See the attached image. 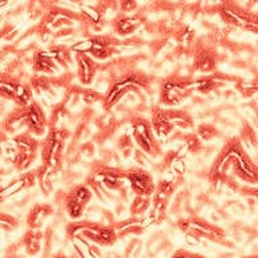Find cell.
I'll list each match as a JSON object with an SVG mask.
<instances>
[{
    "label": "cell",
    "mask_w": 258,
    "mask_h": 258,
    "mask_svg": "<svg viewBox=\"0 0 258 258\" xmlns=\"http://www.w3.org/2000/svg\"><path fill=\"white\" fill-rule=\"evenodd\" d=\"M231 175L239 180L258 184V165L247 155L245 147L238 137L226 141L215 160L210 167L209 180L213 185L229 183Z\"/></svg>",
    "instance_id": "1"
},
{
    "label": "cell",
    "mask_w": 258,
    "mask_h": 258,
    "mask_svg": "<svg viewBox=\"0 0 258 258\" xmlns=\"http://www.w3.org/2000/svg\"><path fill=\"white\" fill-rule=\"evenodd\" d=\"M64 235L68 241L84 239L98 247H109L118 241L116 230L112 223L96 221H72L64 226Z\"/></svg>",
    "instance_id": "2"
},
{
    "label": "cell",
    "mask_w": 258,
    "mask_h": 258,
    "mask_svg": "<svg viewBox=\"0 0 258 258\" xmlns=\"http://www.w3.org/2000/svg\"><path fill=\"white\" fill-rule=\"evenodd\" d=\"M132 43V39H121L113 35H90L82 42L72 44L73 52H85L98 60H106L117 54H121V47H126Z\"/></svg>",
    "instance_id": "3"
},
{
    "label": "cell",
    "mask_w": 258,
    "mask_h": 258,
    "mask_svg": "<svg viewBox=\"0 0 258 258\" xmlns=\"http://www.w3.org/2000/svg\"><path fill=\"white\" fill-rule=\"evenodd\" d=\"M176 225L181 233L188 237L195 238V239H203V241H209L223 246L231 245L227 239L225 230L199 215L180 218V219H177Z\"/></svg>",
    "instance_id": "4"
},
{
    "label": "cell",
    "mask_w": 258,
    "mask_h": 258,
    "mask_svg": "<svg viewBox=\"0 0 258 258\" xmlns=\"http://www.w3.org/2000/svg\"><path fill=\"white\" fill-rule=\"evenodd\" d=\"M194 78L169 76L163 78L159 90V104L163 108H175L183 104L194 93Z\"/></svg>",
    "instance_id": "5"
},
{
    "label": "cell",
    "mask_w": 258,
    "mask_h": 258,
    "mask_svg": "<svg viewBox=\"0 0 258 258\" xmlns=\"http://www.w3.org/2000/svg\"><path fill=\"white\" fill-rule=\"evenodd\" d=\"M131 128H132V137L137 149L144 152L147 156L152 159H159L164 156V151L161 147L160 140L157 139L153 132L151 120L143 116L133 117L131 120Z\"/></svg>",
    "instance_id": "6"
},
{
    "label": "cell",
    "mask_w": 258,
    "mask_h": 258,
    "mask_svg": "<svg viewBox=\"0 0 258 258\" xmlns=\"http://www.w3.org/2000/svg\"><path fill=\"white\" fill-rule=\"evenodd\" d=\"M218 14L221 19L229 26L242 28L245 31L258 34V14L251 12L241 4L233 2H223L217 6Z\"/></svg>",
    "instance_id": "7"
},
{
    "label": "cell",
    "mask_w": 258,
    "mask_h": 258,
    "mask_svg": "<svg viewBox=\"0 0 258 258\" xmlns=\"http://www.w3.org/2000/svg\"><path fill=\"white\" fill-rule=\"evenodd\" d=\"M89 175L100 181L106 191H122L126 181V168L118 165H109L104 160H94L90 164Z\"/></svg>",
    "instance_id": "8"
},
{
    "label": "cell",
    "mask_w": 258,
    "mask_h": 258,
    "mask_svg": "<svg viewBox=\"0 0 258 258\" xmlns=\"http://www.w3.org/2000/svg\"><path fill=\"white\" fill-rule=\"evenodd\" d=\"M126 181L135 197L152 198L156 189V183L152 173L148 169L137 165L126 168Z\"/></svg>",
    "instance_id": "9"
},
{
    "label": "cell",
    "mask_w": 258,
    "mask_h": 258,
    "mask_svg": "<svg viewBox=\"0 0 258 258\" xmlns=\"http://www.w3.org/2000/svg\"><path fill=\"white\" fill-rule=\"evenodd\" d=\"M24 124L26 132L32 136H44L48 131V118L38 101L34 100L24 108Z\"/></svg>",
    "instance_id": "10"
},
{
    "label": "cell",
    "mask_w": 258,
    "mask_h": 258,
    "mask_svg": "<svg viewBox=\"0 0 258 258\" xmlns=\"http://www.w3.org/2000/svg\"><path fill=\"white\" fill-rule=\"evenodd\" d=\"M145 16L143 14L135 12V14H122L118 12L113 20L110 22L113 28V32L118 38H125V36H132L139 28L145 23Z\"/></svg>",
    "instance_id": "11"
},
{
    "label": "cell",
    "mask_w": 258,
    "mask_h": 258,
    "mask_svg": "<svg viewBox=\"0 0 258 258\" xmlns=\"http://www.w3.org/2000/svg\"><path fill=\"white\" fill-rule=\"evenodd\" d=\"M74 63H76V77L80 85L82 86L92 85L100 70V63L85 52H74Z\"/></svg>",
    "instance_id": "12"
},
{
    "label": "cell",
    "mask_w": 258,
    "mask_h": 258,
    "mask_svg": "<svg viewBox=\"0 0 258 258\" xmlns=\"http://www.w3.org/2000/svg\"><path fill=\"white\" fill-rule=\"evenodd\" d=\"M155 112L164 118L167 122L172 125L176 129H192L195 126V121L191 113L187 109H177V108H163V106H152Z\"/></svg>",
    "instance_id": "13"
},
{
    "label": "cell",
    "mask_w": 258,
    "mask_h": 258,
    "mask_svg": "<svg viewBox=\"0 0 258 258\" xmlns=\"http://www.w3.org/2000/svg\"><path fill=\"white\" fill-rule=\"evenodd\" d=\"M217 69V54L210 46L198 44L194 54V70L209 76Z\"/></svg>",
    "instance_id": "14"
},
{
    "label": "cell",
    "mask_w": 258,
    "mask_h": 258,
    "mask_svg": "<svg viewBox=\"0 0 258 258\" xmlns=\"http://www.w3.org/2000/svg\"><path fill=\"white\" fill-rule=\"evenodd\" d=\"M54 214V207L48 203H36L30 209L26 223L28 230H42L47 219Z\"/></svg>",
    "instance_id": "15"
},
{
    "label": "cell",
    "mask_w": 258,
    "mask_h": 258,
    "mask_svg": "<svg viewBox=\"0 0 258 258\" xmlns=\"http://www.w3.org/2000/svg\"><path fill=\"white\" fill-rule=\"evenodd\" d=\"M32 69L35 74L40 76H50L56 74L59 70V66L55 60L52 59L51 56L48 55L46 50H39L34 54V59H32Z\"/></svg>",
    "instance_id": "16"
},
{
    "label": "cell",
    "mask_w": 258,
    "mask_h": 258,
    "mask_svg": "<svg viewBox=\"0 0 258 258\" xmlns=\"http://www.w3.org/2000/svg\"><path fill=\"white\" fill-rule=\"evenodd\" d=\"M44 50L47 51V54L51 56L52 59L55 60L59 68L69 70L72 68V64L74 63V52L72 51L70 46L51 43Z\"/></svg>",
    "instance_id": "17"
},
{
    "label": "cell",
    "mask_w": 258,
    "mask_h": 258,
    "mask_svg": "<svg viewBox=\"0 0 258 258\" xmlns=\"http://www.w3.org/2000/svg\"><path fill=\"white\" fill-rule=\"evenodd\" d=\"M114 230H116L118 238L131 237V235H139L145 230V225L143 223V218L129 217L124 221L113 222L112 223Z\"/></svg>",
    "instance_id": "18"
},
{
    "label": "cell",
    "mask_w": 258,
    "mask_h": 258,
    "mask_svg": "<svg viewBox=\"0 0 258 258\" xmlns=\"http://www.w3.org/2000/svg\"><path fill=\"white\" fill-rule=\"evenodd\" d=\"M24 108L26 106H16L14 110L8 113L3 124L4 132L8 135H20L22 131L26 132V124H24Z\"/></svg>",
    "instance_id": "19"
},
{
    "label": "cell",
    "mask_w": 258,
    "mask_h": 258,
    "mask_svg": "<svg viewBox=\"0 0 258 258\" xmlns=\"http://www.w3.org/2000/svg\"><path fill=\"white\" fill-rule=\"evenodd\" d=\"M44 239V233L42 230H28L20 239L24 251L30 257H35L42 251V241Z\"/></svg>",
    "instance_id": "20"
},
{
    "label": "cell",
    "mask_w": 258,
    "mask_h": 258,
    "mask_svg": "<svg viewBox=\"0 0 258 258\" xmlns=\"http://www.w3.org/2000/svg\"><path fill=\"white\" fill-rule=\"evenodd\" d=\"M70 116V109L63 101L52 105L51 113L48 117V131H56V129L64 128V121Z\"/></svg>",
    "instance_id": "21"
},
{
    "label": "cell",
    "mask_w": 258,
    "mask_h": 258,
    "mask_svg": "<svg viewBox=\"0 0 258 258\" xmlns=\"http://www.w3.org/2000/svg\"><path fill=\"white\" fill-rule=\"evenodd\" d=\"M12 143L15 145L16 151H22V152L32 153L38 156L39 152L40 143L39 140H36L35 136H32L31 133L28 132H22L20 135H16L12 139Z\"/></svg>",
    "instance_id": "22"
},
{
    "label": "cell",
    "mask_w": 258,
    "mask_h": 258,
    "mask_svg": "<svg viewBox=\"0 0 258 258\" xmlns=\"http://www.w3.org/2000/svg\"><path fill=\"white\" fill-rule=\"evenodd\" d=\"M36 171V183L39 184V188L44 197H48L54 189V177L56 176L55 173H52L47 167L40 164Z\"/></svg>",
    "instance_id": "23"
},
{
    "label": "cell",
    "mask_w": 258,
    "mask_h": 258,
    "mask_svg": "<svg viewBox=\"0 0 258 258\" xmlns=\"http://www.w3.org/2000/svg\"><path fill=\"white\" fill-rule=\"evenodd\" d=\"M63 210L72 221H80L81 218L84 217L86 206L80 203L77 199H74V198L70 197V195L66 192L64 194L63 199Z\"/></svg>",
    "instance_id": "24"
},
{
    "label": "cell",
    "mask_w": 258,
    "mask_h": 258,
    "mask_svg": "<svg viewBox=\"0 0 258 258\" xmlns=\"http://www.w3.org/2000/svg\"><path fill=\"white\" fill-rule=\"evenodd\" d=\"M152 206V198L148 197H135L129 205V214L131 217L143 218L147 211Z\"/></svg>",
    "instance_id": "25"
},
{
    "label": "cell",
    "mask_w": 258,
    "mask_h": 258,
    "mask_svg": "<svg viewBox=\"0 0 258 258\" xmlns=\"http://www.w3.org/2000/svg\"><path fill=\"white\" fill-rule=\"evenodd\" d=\"M36 155H32V153L22 152V151H16L14 153V157H12V165L16 171L19 172H24L27 171L30 167L32 165V163L36 160Z\"/></svg>",
    "instance_id": "26"
},
{
    "label": "cell",
    "mask_w": 258,
    "mask_h": 258,
    "mask_svg": "<svg viewBox=\"0 0 258 258\" xmlns=\"http://www.w3.org/2000/svg\"><path fill=\"white\" fill-rule=\"evenodd\" d=\"M68 194L85 206H88L90 203V201L93 199V195H94L86 183H80V184L73 185L72 188L68 191Z\"/></svg>",
    "instance_id": "27"
},
{
    "label": "cell",
    "mask_w": 258,
    "mask_h": 258,
    "mask_svg": "<svg viewBox=\"0 0 258 258\" xmlns=\"http://www.w3.org/2000/svg\"><path fill=\"white\" fill-rule=\"evenodd\" d=\"M181 140H183V145L187 149V152H189L194 156H197L203 151V147H205L203 141L199 139V136L195 132L185 133L181 136Z\"/></svg>",
    "instance_id": "28"
},
{
    "label": "cell",
    "mask_w": 258,
    "mask_h": 258,
    "mask_svg": "<svg viewBox=\"0 0 258 258\" xmlns=\"http://www.w3.org/2000/svg\"><path fill=\"white\" fill-rule=\"evenodd\" d=\"M117 149L118 152L122 155L124 159H129V156L132 155V152L135 151V141H133V137L131 133H121L118 139H117Z\"/></svg>",
    "instance_id": "29"
},
{
    "label": "cell",
    "mask_w": 258,
    "mask_h": 258,
    "mask_svg": "<svg viewBox=\"0 0 258 258\" xmlns=\"http://www.w3.org/2000/svg\"><path fill=\"white\" fill-rule=\"evenodd\" d=\"M195 133H197L203 143L214 140V139H217V137H219L222 135L221 131L215 125L209 124V122H202V124L198 125Z\"/></svg>",
    "instance_id": "30"
},
{
    "label": "cell",
    "mask_w": 258,
    "mask_h": 258,
    "mask_svg": "<svg viewBox=\"0 0 258 258\" xmlns=\"http://www.w3.org/2000/svg\"><path fill=\"white\" fill-rule=\"evenodd\" d=\"M32 89L30 84H20L16 89L14 102L16 106H28L32 102Z\"/></svg>",
    "instance_id": "31"
},
{
    "label": "cell",
    "mask_w": 258,
    "mask_h": 258,
    "mask_svg": "<svg viewBox=\"0 0 258 258\" xmlns=\"http://www.w3.org/2000/svg\"><path fill=\"white\" fill-rule=\"evenodd\" d=\"M19 226V221L10 214L0 213V230L4 231H12Z\"/></svg>",
    "instance_id": "32"
},
{
    "label": "cell",
    "mask_w": 258,
    "mask_h": 258,
    "mask_svg": "<svg viewBox=\"0 0 258 258\" xmlns=\"http://www.w3.org/2000/svg\"><path fill=\"white\" fill-rule=\"evenodd\" d=\"M104 94H101L97 90H93L90 88H85L84 93H82V101L86 105H94L97 102H102Z\"/></svg>",
    "instance_id": "33"
},
{
    "label": "cell",
    "mask_w": 258,
    "mask_h": 258,
    "mask_svg": "<svg viewBox=\"0 0 258 258\" xmlns=\"http://www.w3.org/2000/svg\"><path fill=\"white\" fill-rule=\"evenodd\" d=\"M171 258H210V257H206V255H203V254L197 253V251H191V250L179 249L172 254V257Z\"/></svg>",
    "instance_id": "34"
},
{
    "label": "cell",
    "mask_w": 258,
    "mask_h": 258,
    "mask_svg": "<svg viewBox=\"0 0 258 258\" xmlns=\"http://www.w3.org/2000/svg\"><path fill=\"white\" fill-rule=\"evenodd\" d=\"M118 8H120L118 12H122V14H135L137 12L136 10L139 8V4L133 0H124L118 3Z\"/></svg>",
    "instance_id": "35"
},
{
    "label": "cell",
    "mask_w": 258,
    "mask_h": 258,
    "mask_svg": "<svg viewBox=\"0 0 258 258\" xmlns=\"http://www.w3.org/2000/svg\"><path fill=\"white\" fill-rule=\"evenodd\" d=\"M241 92L243 94H254V93L258 92V80H253V81H247L245 84L241 86Z\"/></svg>",
    "instance_id": "36"
},
{
    "label": "cell",
    "mask_w": 258,
    "mask_h": 258,
    "mask_svg": "<svg viewBox=\"0 0 258 258\" xmlns=\"http://www.w3.org/2000/svg\"><path fill=\"white\" fill-rule=\"evenodd\" d=\"M51 258H72V255H68V254H64L63 251H56L51 255Z\"/></svg>",
    "instance_id": "37"
},
{
    "label": "cell",
    "mask_w": 258,
    "mask_h": 258,
    "mask_svg": "<svg viewBox=\"0 0 258 258\" xmlns=\"http://www.w3.org/2000/svg\"><path fill=\"white\" fill-rule=\"evenodd\" d=\"M241 258H258V253L249 254V255H243V257H241Z\"/></svg>",
    "instance_id": "38"
},
{
    "label": "cell",
    "mask_w": 258,
    "mask_h": 258,
    "mask_svg": "<svg viewBox=\"0 0 258 258\" xmlns=\"http://www.w3.org/2000/svg\"><path fill=\"white\" fill-rule=\"evenodd\" d=\"M72 258H81L78 254H74V255H72Z\"/></svg>",
    "instance_id": "39"
}]
</instances>
